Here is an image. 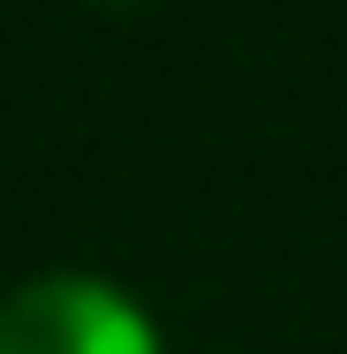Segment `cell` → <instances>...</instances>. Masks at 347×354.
Returning <instances> with one entry per match:
<instances>
[{
	"label": "cell",
	"instance_id": "cell-1",
	"mask_svg": "<svg viewBox=\"0 0 347 354\" xmlns=\"http://www.w3.org/2000/svg\"><path fill=\"white\" fill-rule=\"evenodd\" d=\"M0 354H159V339L121 286L53 272L0 301Z\"/></svg>",
	"mask_w": 347,
	"mask_h": 354
},
{
	"label": "cell",
	"instance_id": "cell-2",
	"mask_svg": "<svg viewBox=\"0 0 347 354\" xmlns=\"http://www.w3.org/2000/svg\"><path fill=\"white\" fill-rule=\"evenodd\" d=\"M114 8H129V0H114Z\"/></svg>",
	"mask_w": 347,
	"mask_h": 354
}]
</instances>
